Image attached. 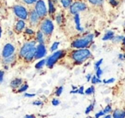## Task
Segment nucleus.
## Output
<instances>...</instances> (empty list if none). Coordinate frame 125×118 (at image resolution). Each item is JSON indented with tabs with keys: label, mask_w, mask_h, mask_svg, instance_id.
<instances>
[{
	"label": "nucleus",
	"mask_w": 125,
	"mask_h": 118,
	"mask_svg": "<svg viewBox=\"0 0 125 118\" xmlns=\"http://www.w3.org/2000/svg\"><path fill=\"white\" fill-rule=\"evenodd\" d=\"M91 56H92V53L88 48L72 50L70 54V58L72 60L74 65H82Z\"/></svg>",
	"instance_id": "nucleus-1"
},
{
	"label": "nucleus",
	"mask_w": 125,
	"mask_h": 118,
	"mask_svg": "<svg viewBox=\"0 0 125 118\" xmlns=\"http://www.w3.org/2000/svg\"><path fill=\"white\" fill-rule=\"evenodd\" d=\"M94 38V35L91 34V33H87V35H84L82 38H79L73 40L71 42V46L72 48L75 49H81V48H87L89 45L93 43Z\"/></svg>",
	"instance_id": "nucleus-2"
},
{
	"label": "nucleus",
	"mask_w": 125,
	"mask_h": 118,
	"mask_svg": "<svg viewBox=\"0 0 125 118\" xmlns=\"http://www.w3.org/2000/svg\"><path fill=\"white\" fill-rule=\"evenodd\" d=\"M40 31L43 32V34L46 37H51L54 31V24L52 21L49 18H45L40 21V24L39 26Z\"/></svg>",
	"instance_id": "nucleus-3"
},
{
	"label": "nucleus",
	"mask_w": 125,
	"mask_h": 118,
	"mask_svg": "<svg viewBox=\"0 0 125 118\" xmlns=\"http://www.w3.org/2000/svg\"><path fill=\"white\" fill-rule=\"evenodd\" d=\"M66 55V51L65 50H59V51H56L52 54L51 56H49L46 59V66L48 68L52 69L53 68L54 65L59 60L62 59Z\"/></svg>",
	"instance_id": "nucleus-4"
},
{
	"label": "nucleus",
	"mask_w": 125,
	"mask_h": 118,
	"mask_svg": "<svg viewBox=\"0 0 125 118\" xmlns=\"http://www.w3.org/2000/svg\"><path fill=\"white\" fill-rule=\"evenodd\" d=\"M13 12H14L15 16L19 20L26 21V20L28 19L29 10L21 4H16V5L13 6Z\"/></svg>",
	"instance_id": "nucleus-5"
},
{
	"label": "nucleus",
	"mask_w": 125,
	"mask_h": 118,
	"mask_svg": "<svg viewBox=\"0 0 125 118\" xmlns=\"http://www.w3.org/2000/svg\"><path fill=\"white\" fill-rule=\"evenodd\" d=\"M34 10L36 11L37 15L41 19V21L46 18L47 14H48V9H47L44 0H38L37 1V3L34 4Z\"/></svg>",
	"instance_id": "nucleus-6"
},
{
	"label": "nucleus",
	"mask_w": 125,
	"mask_h": 118,
	"mask_svg": "<svg viewBox=\"0 0 125 118\" xmlns=\"http://www.w3.org/2000/svg\"><path fill=\"white\" fill-rule=\"evenodd\" d=\"M87 9V5L82 1H75L70 7V13L73 16L79 14L80 12H83Z\"/></svg>",
	"instance_id": "nucleus-7"
},
{
	"label": "nucleus",
	"mask_w": 125,
	"mask_h": 118,
	"mask_svg": "<svg viewBox=\"0 0 125 118\" xmlns=\"http://www.w3.org/2000/svg\"><path fill=\"white\" fill-rule=\"evenodd\" d=\"M36 40H32V41H29V42H27V43H23V45L21 46V48H20L19 50V56L20 58L22 59L28 52H30L32 49L36 48Z\"/></svg>",
	"instance_id": "nucleus-8"
},
{
	"label": "nucleus",
	"mask_w": 125,
	"mask_h": 118,
	"mask_svg": "<svg viewBox=\"0 0 125 118\" xmlns=\"http://www.w3.org/2000/svg\"><path fill=\"white\" fill-rule=\"evenodd\" d=\"M28 23L32 27H36V26H40L41 19L39 17V16L37 15L36 11L34 10V9H32L29 10V16H28Z\"/></svg>",
	"instance_id": "nucleus-9"
},
{
	"label": "nucleus",
	"mask_w": 125,
	"mask_h": 118,
	"mask_svg": "<svg viewBox=\"0 0 125 118\" xmlns=\"http://www.w3.org/2000/svg\"><path fill=\"white\" fill-rule=\"evenodd\" d=\"M16 53V48L11 43H6L2 49V59L8 58L15 55Z\"/></svg>",
	"instance_id": "nucleus-10"
},
{
	"label": "nucleus",
	"mask_w": 125,
	"mask_h": 118,
	"mask_svg": "<svg viewBox=\"0 0 125 118\" xmlns=\"http://www.w3.org/2000/svg\"><path fill=\"white\" fill-rule=\"evenodd\" d=\"M47 54V49L45 44H38L36 46V50H35V56L34 60H40L44 58Z\"/></svg>",
	"instance_id": "nucleus-11"
},
{
	"label": "nucleus",
	"mask_w": 125,
	"mask_h": 118,
	"mask_svg": "<svg viewBox=\"0 0 125 118\" xmlns=\"http://www.w3.org/2000/svg\"><path fill=\"white\" fill-rule=\"evenodd\" d=\"M25 28H26V21L18 19L15 26V31L16 33H21L23 31V30H25Z\"/></svg>",
	"instance_id": "nucleus-12"
},
{
	"label": "nucleus",
	"mask_w": 125,
	"mask_h": 118,
	"mask_svg": "<svg viewBox=\"0 0 125 118\" xmlns=\"http://www.w3.org/2000/svg\"><path fill=\"white\" fill-rule=\"evenodd\" d=\"M23 84V80L21 77H16L13 80H11L10 83V87L13 89V90H16V89H18L21 85Z\"/></svg>",
	"instance_id": "nucleus-13"
},
{
	"label": "nucleus",
	"mask_w": 125,
	"mask_h": 118,
	"mask_svg": "<svg viewBox=\"0 0 125 118\" xmlns=\"http://www.w3.org/2000/svg\"><path fill=\"white\" fill-rule=\"evenodd\" d=\"M74 21H75V29L77 30L78 31H84V28L81 26V17H80V15L76 14L74 16Z\"/></svg>",
	"instance_id": "nucleus-14"
},
{
	"label": "nucleus",
	"mask_w": 125,
	"mask_h": 118,
	"mask_svg": "<svg viewBox=\"0 0 125 118\" xmlns=\"http://www.w3.org/2000/svg\"><path fill=\"white\" fill-rule=\"evenodd\" d=\"M16 60V55H14L10 57H8V58H4L2 59V64L3 65H8L9 66L10 65H13L15 63Z\"/></svg>",
	"instance_id": "nucleus-15"
},
{
	"label": "nucleus",
	"mask_w": 125,
	"mask_h": 118,
	"mask_svg": "<svg viewBox=\"0 0 125 118\" xmlns=\"http://www.w3.org/2000/svg\"><path fill=\"white\" fill-rule=\"evenodd\" d=\"M36 42L39 44H45V35L40 30H38L36 32Z\"/></svg>",
	"instance_id": "nucleus-16"
},
{
	"label": "nucleus",
	"mask_w": 125,
	"mask_h": 118,
	"mask_svg": "<svg viewBox=\"0 0 125 118\" xmlns=\"http://www.w3.org/2000/svg\"><path fill=\"white\" fill-rule=\"evenodd\" d=\"M112 116L113 118H125V110H115Z\"/></svg>",
	"instance_id": "nucleus-17"
},
{
	"label": "nucleus",
	"mask_w": 125,
	"mask_h": 118,
	"mask_svg": "<svg viewBox=\"0 0 125 118\" xmlns=\"http://www.w3.org/2000/svg\"><path fill=\"white\" fill-rule=\"evenodd\" d=\"M56 12V6L55 4L52 2V0H48V14L52 16Z\"/></svg>",
	"instance_id": "nucleus-18"
},
{
	"label": "nucleus",
	"mask_w": 125,
	"mask_h": 118,
	"mask_svg": "<svg viewBox=\"0 0 125 118\" xmlns=\"http://www.w3.org/2000/svg\"><path fill=\"white\" fill-rule=\"evenodd\" d=\"M115 37L114 32L112 31H107L104 34V36L103 37V41H107V40H112V38Z\"/></svg>",
	"instance_id": "nucleus-19"
},
{
	"label": "nucleus",
	"mask_w": 125,
	"mask_h": 118,
	"mask_svg": "<svg viewBox=\"0 0 125 118\" xmlns=\"http://www.w3.org/2000/svg\"><path fill=\"white\" fill-rule=\"evenodd\" d=\"M60 3L64 9H70L71 4H73V0H60Z\"/></svg>",
	"instance_id": "nucleus-20"
},
{
	"label": "nucleus",
	"mask_w": 125,
	"mask_h": 118,
	"mask_svg": "<svg viewBox=\"0 0 125 118\" xmlns=\"http://www.w3.org/2000/svg\"><path fill=\"white\" fill-rule=\"evenodd\" d=\"M45 65H46V59H42L37 64H35V68L37 70H41Z\"/></svg>",
	"instance_id": "nucleus-21"
},
{
	"label": "nucleus",
	"mask_w": 125,
	"mask_h": 118,
	"mask_svg": "<svg viewBox=\"0 0 125 118\" xmlns=\"http://www.w3.org/2000/svg\"><path fill=\"white\" fill-rule=\"evenodd\" d=\"M55 21L58 25H62L64 22V17L62 16V14H57L55 17Z\"/></svg>",
	"instance_id": "nucleus-22"
},
{
	"label": "nucleus",
	"mask_w": 125,
	"mask_h": 118,
	"mask_svg": "<svg viewBox=\"0 0 125 118\" xmlns=\"http://www.w3.org/2000/svg\"><path fill=\"white\" fill-rule=\"evenodd\" d=\"M88 2L94 6H101L104 4V0H88Z\"/></svg>",
	"instance_id": "nucleus-23"
},
{
	"label": "nucleus",
	"mask_w": 125,
	"mask_h": 118,
	"mask_svg": "<svg viewBox=\"0 0 125 118\" xmlns=\"http://www.w3.org/2000/svg\"><path fill=\"white\" fill-rule=\"evenodd\" d=\"M95 104H96V101H95V100H94L92 103H91L90 104H89L88 106H87V109H86V110H85V113H86V114H88V113H90L91 111L94 110V106H95Z\"/></svg>",
	"instance_id": "nucleus-24"
},
{
	"label": "nucleus",
	"mask_w": 125,
	"mask_h": 118,
	"mask_svg": "<svg viewBox=\"0 0 125 118\" xmlns=\"http://www.w3.org/2000/svg\"><path fill=\"white\" fill-rule=\"evenodd\" d=\"M28 89V84L24 83L17 89V93H19V94H21V93H25Z\"/></svg>",
	"instance_id": "nucleus-25"
},
{
	"label": "nucleus",
	"mask_w": 125,
	"mask_h": 118,
	"mask_svg": "<svg viewBox=\"0 0 125 118\" xmlns=\"http://www.w3.org/2000/svg\"><path fill=\"white\" fill-rule=\"evenodd\" d=\"M24 32L26 33L27 35H28V36H33V35L36 34L34 30H33V28H30V27H26V28H25Z\"/></svg>",
	"instance_id": "nucleus-26"
},
{
	"label": "nucleus",
	"mask_w": 125,
	"mask_h": 118,
	"mask_svg": "<svg viewBox=\"0 0 125 118\" xmlns=\"http://www.w3.org/2000/svg\"><path fill=\"white\" fill-rule=\"evenodd\" d=\"M59 42H54L53 43H52V45L51 46L50 48V51L52 52V53H54V52H56V50L58 48V46H59Z\"/></svg>",
	"instance_id": "nucleus-27"
},
{
	"label": "nucleus",
	"mask_w": 125,
	"mask_h": 118,
	"mask_svg": "<svg viewBox=\"0 0 125 118\" xmlns=\"http://www.w3.org/2000/svg\"><path fill=\"white\" fill-rule=\"evenodd\" d=\"M94 93H95V88H94V86H91L85 90V94L87 95H91V94H94Z\"/></svg>",
	"instance_id": "nucleus-28"
},
{
	"label": "nucleus",
	"mask_w": 125,
	"mask_h": 118,
	"mask_svg": "<svg viewBox=\"0 0 125 118\" xmlns=\"http://www.w3.org/2000/svg\"><path fill=\"white\" fill-rule=\"evenodd\" d=\"M91 82H92V84H97V83H101V82H102V81H101L99 77H96V75H95V76H93V77H92Z\"/></svg>",
	"instance_id": "nucleus-29"
},
{
	"label": "nucleus",
	"mask_w": 125,
	"mask_h": 118,
	"mask_svg": "<svg viewBox=\"0 0 125 118\" xmlns=\"http://www.w3.org/2000/svg\"><path fill=\"white\" fill-rule=\"evenodd\" d=\"M38 0H22V2L24 3L27 5H33V4H35L37 3Z\"/></svg>",
	"instance_id": "nucleus-30"
},
{
	"label": "nucleus",
	"mask_w": 125,
	"mask_h": 118,
	"mask_svg": "<svg viewBox=\"0 0 125 118\" xmlns=\"http://www.w3.org/2000/svg\"><path fill=\"white\" fill-rule=\"evenodd\" d=\"M62 89H63V87H62V86H60V87H58L57 89H56L55 91V94L56 96H57V97H59V96H61V94H62Z\"/></svg>",
	"instance_id": "nucleus-31"
},
{
	"label": "nucleus",
	"mask_w": 125,
	"mask_h": 118,
	"mask_svg": "<svg viewBox=\"0 0 125 118\" xmlns=\"http://www.w3.org/2000/svg\"><path fill=\"white\" fill-rule=\"evenodd\" d=\"M104 112V114H108V113H110L111 111H112V108H111V104H107V105L104 107V109L103 110Z\"/></svg>",
	"instance_id": "nucleus-32"
},
{
	"label": "nucleus",
	"mask_w": 125,
	"mask_h": 118,
	"mask_svg": "<svg viewBox=\"0 0 125 118\" xmlns=\"http://www.w3.org/2000/svg\"><path fill=\"white\" fill-rule=\"evenodd\" d=\"M123 37H122V36H115L114 38H112V41L114 42V43H118V42L123 41Z\"/></svg>",
	"instance_id": "nucleus-33"
},
{
	"label": "nucleus",
	"mask_w": 125,
	"mask_h": 118,
	"mask_svg": "<svg viewBox=\"0 0 125 118\" xmlns=\"http://www.w3.org/2000/svg\"><path fill=\"white\" fill-rule=\"evenodd\" d=\"M102 63H103V59H100V60H98L97 62H95V64H94V69H95V71L99 68V66H100V65Z\"/></svg>",
	"instance_id": "nucleus-34"
},
{
	"label": "nucleus",
	"mask_w": 125,
	"mask_h": 118,
	"mask_svg": "<svg viewBox=\"0 0 125 118\" xmlns=\"http://www.w3.org/2000/svg\"><path fill=\"white\" fill-rule=\"evenodd\" d=\"M60 100H59L58 99H56V98H54V99H52V105H54V106H57V105H59L60 104Z\"/></svg>",
	"instance_id": "nucleus-35"
},
{
	"label": "nucleus",
	"mask_w": 125,
	"mask_h": 118,
	"mask_svg": "<svg viewBox=\"0 0 125 118\" xmlns=\"http://www.w3.org/2000/svg\"><path fill=\"white\" fill-rule=\"evenodd\" d=\"M103 74V70L100 68H99L98 70H96V77H99V78H100V77L102 76Z\"/></svg>",
	"instance_id": "nucleus-36"
},
{
	"label": "nucleus",
	"mask_w": 125,
	"mask_h": 118,
	"mask_svg": "<svg viewBox=\"0 0 125 118\" xmlns=\"http://www.w3.org/2000/svg\"><path fill=\"white\" fill-rule=\"evenodd\" d=\"M109 3L111 5H112L113 7H116V6L118 5V1L117 0H109Z\"/></svg>",
	"instance_id": "nucleus-37"
},
{
	"label": "nucleus",
	"mask_w": 125,
	"mask_h": 118,
	"mask_svg": "<svg viewBox=\"0 0 125 118\" xmlns=\"http://www.w3.org/2000/svg\"><path fill=\"white\" fill-rule=\"evenodd\" d=\"M33 105H36V106L42 105V104H43V101H41L40 99H38V100L33 101Z\"/></svg>",
	"instance_id": "nucleus-38"
},
{
	"label": "nucleus",
	"mask_w": 125,
	"mask_h": 118,
	"mask_svg": "<svg viewBox=\"0 0 125 118\" xmlns=\"http://www.w3.org/2000/svg\"><path fill=\"white\" fill-rule=\"evenodd\" d=\"M104 110H99L98 113H96L95 114V118H99L100 116H104Z\"/></svg>",
	"instance_id": "nucleus-39"
},
{
	"label": "nucleus",
	"mask_w": 125,
	"mask_h": 118,
	"mask_svg": "<svg viewBox=\"0 0 125 118\" xmlns=\"http://www.w3.org/2000/svg\"><path fill=\"white\" fill-rule=\"evenodd\" d=\"M4 71L0 70V84L4 82Z\"/></svg>",
	"instance_id": "nucleus-40"
},
{
	"label": "nucleus",
	"mask_w": 125,
	"mask_h": 118,
	"mask_svg": "<svg viewBox=\"0 0 125 118\" xmlns=\"http://www.w3.org/2000/svg\"><path fill=\"white\" fill-rule=\"evenodd\" d=\"M23 95H24V97H27V98H33L35 96V94H28V93H25Z\"/></svg>",
	"instance_id": "nucleus-41"
},
{
	"label": "nucleus",
	"mask_w": 125,
	"mask_h": 118,
	"mask_svg": "<svg viewBox=\"0 0 125 118\" xmlns=\"http://www.w3.org/2000/svg\"><path fill=\"white\" fill-rule=\"evenodd\" d=\"M78 94H85V90H84L83 86H82L80 88H78Z\"/></svg>",
	"instance_id": "nucleus-42"
},
{
	"label": "nucleus",
	"mask_w": 125,
	"mask_h": 118,
	"mask_svg": "<svg viewBox=\"0 0 125 118\" xmlns=\"http://www.w3.org/2000/svg\"><path fill=\"white\" fill-rule=\"evenodd\" d=\"M114 81H115L114 78H111V79H109V80H104V83H105V84L112 83Z\"/></svg>",
	"instance_id": "nucleus-43"
},
{
	"label": "nucleus",
	"mask_w": 125,
	"mask_h": 118,
	"mask_svg": "<svg viewBox=\"0 0 125 118\" xmlns=\"http://www.w3.org/2000/svg\"><path fill=\"white\" fill-rule=\"evenodd\" d=\"M24 118H36V116L34 115H26L24 116Z\"/></svg>",
	"instance_id": "nucleus-44"
},
{
	"label": "nucleus",
	"mask_w": 125,
	"mask_h": 118,
	"mask_svg": "<svg viewBox=\"0 0 125 118\" xmlns=\"http://www.w3.org/2000/svg\"><path fill=\"white\" fill-rule=\"evenodd\" d=\"M86 78H87V82H89V81H91V79H92V75H91V74H87V77H86Z\"/></svg>",
	"instance_id": "nucleus-45"
},
{
	"label": "nucleus",
	"mask_w": 125,
	"mask_h": 118,
	"mask_svg": "<svg viewBox=\"0 0 125 118\" xmlns=\"http://www.w3.org/2000/svg\"><path fill=\"white\" fill-rule=\"evenodd\" d=\"M1 37H2V27L0 26V38H1Z\"/></svg>",
	"instance_id": "nucleus-46"
},
{
	"label": "nucleus",
	"mask_w": 125,
	"mask_h": 118,
	"mask_svg": "<svg viewBox=\"0 0 125 118\" xmlns=\"http://www.w3.org/2000/svg\"><path fill=\"white\" fill-rule=\"evenodd\" d=\"M119 59L120 60H123V55H119Z\"/></svg>",
	"instance_id": "nucleus-47"
},
{
	"label": "nucleus",
	"mask_w": 125,
	"mask_h": 118,
	"mask_svg": "<svg viewBox=\"0 0 125 118\" xmlns=\"http://www.w3.org/2000/svg\"><path fill=\"white\" fill-rule=\"evenodd\" d=\"M76 89H77V87H75V86L72 85V90H76Z\"/></svg>",
	"instance_id": "nucleus-48"
},
{
	"label": "nucleus",
	"mask_w": 125,
	"mask_h": 118,
	"mask_svg": "<svg viewBox=\"0 0 125 118\" xmlns=\"http://www.w3.org/2000/svg\"><path fill=\"white\" fill-rule=\"evenodd\" d=\"M123 46L125 47V37L123 38Z\"/></svg>",
	"instance_id": "nucleus-49"
},
{
	"label": "nucleus",
	"mask_w": 125,
	"mask_h": 118,
	"mask_svg": "<svg viewBox=\"0 0 125 118\" xmlns=\"http://www.w3.org/2000/svg\"><path fill=\"white\" fill-rule=\"evenodd\" d=\"M104 118H111V116H110V115H107V116H104Z\"/></svg>",
	"instance_id": "nucleus-50"
},
{
	"label": "nucleus",
	"mask_w": 125,
	"mask_h": 118,
	"mask_svg": "<svg viewBox=\"0 0 125 118\" xmlns=\"http://www.w3.org/2000/svg\"><path fill=\"white\" fill-rule=\"evenodd\" d=\"M52 1L54 3V4H57V1H59V0H52Z\"/></svg>",
	"instance_id": "nucleus-51"
},
{
	"label": "nucleus",
	"mask_w": 125,
	"mask_h": 118,
	"mask_svg": "<svg viewBox=\"0 0 125 118\" xmlns=\"http://www.w3.org/2000/svg\"><path fill=\"white\" fill-rule=\"evenodd\" d=\"M45 94H49V91H48V90H46V91L45 92Z\"/></svg>",
	"instance_id": "nucleus-52"
},
{
	"label": "nucleus",
	"mask_w": 125,
	"mask_h": 118,
	"mask_svg": "<svg viewBox=\"0 0 125 118\" xmlns=\"http://www.w3.org/2000/svg\"><path fill=\"white\" fill-rule=\"evenodd\" d=\"M86 118H93L92 116H87V117H86Z\"/></svg>",
	"instance_id": "nucleus-53"
},
{
	"label": "nucleus",
	"mask_w": 125,
	"mask_h": 118,
	"mask_svg": "<svg viewBox=\"0 0 125 118\" xmlns=\"http://www.w3.org/2000/svg\"><path fill=\"white\" fill-rule=\"evenodd\" d=\"M123 58L125 59V54H124V55H123Z\"/></svg>",
	"instance_id": "nucleus-54"
}]
</instances>
